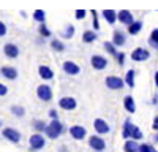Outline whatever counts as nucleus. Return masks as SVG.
<instances>
[{"label": "nucleus", "mask_w": 158, "mask_h": 152, "mask_svg": "<svg viewBox=\"0 0 158 152\" xmlns=\"http://www.w3.org/2000/svg\"><path fill=\"white\" fill-rule=\"evenodd\" d=\"M90 15H92V25H94V30L98 32V30H100V21H98V13H97V10H90Z\"/></svg>", "instance_id": "28"}, {"label": "nucleus", "mask_w": 158, "mask_h": 152, "mask_svg": "<svg viewBox=\"0 0 158 152\" xmlns=\"http://www.w3.org/2000/svg\"><path fill=\"white\" fill-rule=\"evenodd\" d=\"M51 48L54 49V51H57V53H62V51H65V44H63V41H60V40H51Z\"/></svg>", "instance_id": "31"}, {"label": "nucleus", "mask_w": 158, "mask_h": 152, "mask_svg": "<svg viewBox=\"0 0 158 152\" xmlns=\"http://www.w3.org/2000/svg\"><path fill=\"white\" fill-rule=\"evenodd\" d=\"M38 74H40L41 79H46V81L54 78V71H52V68L48 67V65H40L38 67Z\"/></svg>", "instance_id": "17"}, {"label": "nucleus", "mask_w": 158, "mask_h": 152, "mask_svg": "<svg viewBox=\"0 0 158 152\" xmlns=\"http://www.w3.org/2000/svg\"><path fill=\"white\" fill-rule=\"evenodd\" d=\"M11 112L15 114L16 117H22L24 114H25V109H24L22 106H19V105H13V106H11Z\"/></svg>", "instance_id": "33"}, {"label": "nucleus", "mask_w": 158, "mask_h": 152, "mask_svg": "<svg viewBox=\"0 0 158 152\" xmlns=\"http://www.w3.org/2000/svg\"><path fill=\"white\" fill-rule=\"evenodd\" d=\"M149 57H150V53L147 49H144V48H136L133 53H131V60H135V62L149 60Z\"/></svg>", "instance_id": "11"}, {"label": "nucleus", "mask_w": 158, "mask_h": 152, "mask_svg": "<svg viewBox=\"0 0 158 152\" xmlns=\"http://www.w3.org/2000/svg\"><path fill=\"white\" fill-rule=\"evenodd\" d=\"M115 59H117V63H118V65H123V63H125V54H123V53H117Z\"/></svg>", "instance_id": "36"}, {"label": "nucleus", "mask_w": 158, "mask_h": 152, "mask_svg": "<svg viewBox=\"0 0 158 152\" xmlns=\"http://www.w3.org/2000/svg\"><path fill=\"white\" fill-rule=\"evenodd\" d=\"M32 127H33V130H36L38 133H41V132H46V127H48V124L44 122V120H33L32 122Z\"/></svg>", "instance_id": "27"}, {"label": "nucleus", "mask_w": 158, "mask_h": 152, "mask_svg": "<svg viewBox=\"0 0 158 152\" xmlns=\"http://www.w3.org/2000/svg\"><path fill=\"white\" fill-rule=\"evenodd\" d=\"M2 135L5 139H8L10 143H19L21 141V133L16 129H11V127H6V129L2 130Z\"/></svg>", "instance_id": "8"}, {"label": "nucleus", "mask_w": 158, "mask_h": 152, "mask_svg": "<svg viewBox=\"0 0 158 152\" xmlns=\"http://www.w3.org/2000/svg\"><path fill=\"white\" fill-rule=\"evenodd\" d=\"M155 86H156V87H158V71H156V73H155Z\"/></svg>", "instance_id": "42"}, {"label": "nucleus", "mask_w": 158, "mask_h": 152, "mask_svg": "<svg viewBox=\"0 0 158 152\" xmlns=\"http://www.w3.org/2000/svg\"><path fill=\"white\" fill-rule=\"evenodd\" d=\"M62 68H63L65 73L70 74V76H76V74H79V71H81V67H79L76 62H73V60H65L62 63Z\"/></svg>", "instance_id": "9"}, {"label": "nucleus", "mask_w": 158, "mask_h": 152, "mask_svg": "<svg viewBox=\"0 0 158 152\" xmlns=\"http://www.w3.org/2000/svg\"><path fill=\"white\" fill-rule=\"evenodd\" d=\"M29 144H30V149L32 150H40V149H43L44 144H46V139L41 133H35L30 136L29 139Z\"/></svg>", "instance_id": "5"}, {"label": "nucleus", "mask_w": 158, "mask_h": 152, "mask_svg": "<svg viewBox=\"0 0 158 152\" xmlns=\"http://www.w3.org/2000/svg\"><path fill=\"white\" fill-rule=\"evenodd\" d=\"M0 73L5 79H10V81H15L18 78V70L15 67H2L0 68Z\"/></svg>", "instance_id": "16"}, {"label": "nucleus", "mask_w": 158, "mask_h": 152, "mask_svg": "<svg viewBox=\"0 0 158 152\" xmlns=\"http://www.w3.org/2000/svg\"><path fill=\"white\" fill-rule=\"evenodd\" d=\"M38 33L40 35H41L43 38H49L51 35H52V32L49 30V27H48V25L43 22V24H40V27H38Z\"/></svg>", "instance_id": "30"}, {"label": "nucleus", "mask_w": 158, "mask_h": 152, "mask_svg": "<svg viewBox=\"0 0 158 152\" xmlns=\"http://www.w3.org/2000/svg\"><path fill=\"white\" fill-rule=\"evenodd\" d=\"M153 139H155V143H158V132H156V135H155V138H153Z\"/></svg>", "instance_id": "43"}, {"label": "nucleus", "mask_w": 158, "mask_h": 152, "mask_svg": "<svg viewBox=\"0 0 158 152\" xmlns=\"http://www.w3.org/2000/svg\"><path fill=\"white\" fill-rule=\"evenodd\" d=\"M122 136L123 139H136V141H139V139H142V132L139 130L138 125H133L131 124L130 119H127L123 122V130H122Z\"/></svg>", "instance_id": "1"}, {"label": "nucleus", "mask_w": 158, "mask_h": 152, "mask_svg": "<svg viewBox=\"0 0 158 152\" xmlns=\"http://www.w3.org/2000/svg\"><path fill=\"white\" fill-rule=\"evenodd\" d=\"M103 46H104V51H106L108 54H111V56H114V57L117 56V49H115V44H114L112 41H106Z\"/></svg>", "instance_id": "32"}, {"label": "nucleus", "mask_w": 158, "mask_h": 152, "mask_svg": "<svg viewBox=\"0 0 158 152\" xmlns=\"http://www.w3.org/2000/svg\"><path fill=\"white\" fill-rule=\"evenodd\" d=\"M97 38H98V35H97L95 30H84V33H82V41L84 43H94Z\"/></svg>", "instance_id": "24"}, {"label": "nucleus", "mask_w": 158, "mask_h": 152, "mask_svg": "<svg viewBox=\"0 0 158 152\" xmlns=\"http://www.w3.org/2000/svg\"><path fill=\"white\" fill-rule=\"evenodd\" d=\"M112 43L115 46H123L127 43V35L123 33V30H114V33H112Z\"/></svg>", "instance_id": "18"}, {"label": "nucleus", "mask_w": 158, "mask_h": 152, "mask_svg": "<svg viewBox=\"0 0 158 152\" xmlns=\"http://www.w3.org/2000/svg\"><path fill=\"white\" fill-rule=\"evenodd\" d=\"M6 32H8V29H6L5 22L0 21V36H5V35H6Z\"/></svg>", "instance_id": "37"}, {"label": "nucleus", "mask_w": 158, "mask_h": 152, "mask_svg": "<svg viewBox=\"0 0 158 152\" xmlns=\"http://www.w3.org/2000/svg\"><path fill=\"white\" fill-rule=\"evenodd\" d=\"M6 94H8V87L5 84H0V97H3Z\"/></svg>", "instance_id": "38"}, {"label": "nucleus", "mask_w": 158, "mask_h": 152, "mask_svg": "<svg viewBox=\"0 0 158 152\" xmlns=\"http://www.w3.org/2000/svg\"><path fill=\"white\" fill-rule=\"evenodd\" d=\"M125 152H139V144L136 143V139H127L123 144Z\"/></svg>", "instance_id": "21"}, {"label": "nucleus", "mask_w": 158, "mask_h": 152, "mask_svg": "<svg viewBox=\"0 0 158 152\" xmlns=\"http://www.w3.org/2000/svg\"><path fill=\"white\" fill-rule=\"evenodd\" d=\"M152 129L158 132V116H155V119H153V124H152Z\"/></svg>", "instance_id": "40"}, {"label": "nucleus", "mask_w": 158, "mask_h": 152, "mask_svg": "<svg viewBox=\"0 0 158 152\" xmlns=\"http://www.w3.org/2000/svg\"><path fill=\"white\" fill-rule=\"evenodd\" d=\"M141 30H142V21H135L133 24H130L128 29H127V32L130 35H138Z\"/></svg>", "instance_id": "22"}, {"label": "nucleus", "mask_w": 158, "mask_h": 152, "mask_svg": "<svg viewBox=\"0 0 158 152\" xmlns=\"http://www.w3.org/2000/svg\"><path fill=\"white\" fill-rule=\"evenodd\" d=\"M152 105H158V94L153 95V98H152Z\"/></svg>", "instance_id": "41"}, {"label": "nucleus", "mask_w": 158, "mask_h": 152, "mask_svg": "<svg viewBox=\"0 0 158 152\" xmlns=\"http://www.w3.org/2000/svg\"><path fill=\"white\" fill-rule=\"evenodd\" d=\"M52 89L48 84H40L36 87V97L41 100V101H51L52 100Z\"/></svg>", "instance_id": "4"}, {"label": "nucleus", "mask_w": 158, "mask_h": 152, "mask_svg": "<svg viewBox=\"0 0 158 152\" xmlns=\"http://www.w3.org/2000/svg\"><path fill=\"white\" fill-rule=\"evenodd\" d=\"M70 135L73 136V139H84L87 135V130L82 125H73L70 129Z\"/></svg>", "instance_id": "14"}, {"label": "nucleus", "mask_w": 158, "mask_h": 152, "mask_svg": "<svg viewBox=\"0 0 158 152\" xmlns=\"http://www.w3.org/2000/svg\"><path fill=\"white\" fill-rule=\"evenodd\" d=\"M44 133H46V135H48V138H51V139L59 138V136L63 133V124H62L59 119H52V120L48 124L46 132H44Z\"/></svg>", "instance_id": "2"}, {"label": "nucleus", "mask_w": 158, "mask_h": 152, "mask_svg": "<svg viewBox=\"0 0 158 152\" xmlns=\"http://www.w3.org/2000/svg\"><path fill=\"white\" fill-rule=\"evenodd\" d=\"M149 44L158 51V29H153L149 35Z\"/></svg>", "instance_id": "25"}, {"label": "nucleus", "mask_w": 158, "mask_h": 152, "mask_svg": "<svg viewBox=\"0 0 158 152\" xmlns=\"http://www.w3.org/2000/svg\"><path fill=\"white\" fill-rule=\"evenodd\" d=\"M123 79H125V84H127L130 89H133V87H135V79H136V71H135V70H128Z\"/></svg>", "instance_id": "23"}, {"label": "nucleus", "mask_w": 158, "mask_h": 152, "mask_svg": "<svg viewBox=\"0 0 158 152\" xmlns=\"http://www.w3.org/2000/svg\"><path fill=\"white\" fill-rule=\"evenodd\" d=\"M33 19H35L36 22H40V24H43V22L46 21V13H44L43 10H35V11H33Z\"/></svg>", "instance_id": "29"}, {"label": "nucleus", "mask_w": 158, "mask_h": 152, "mask_svg": "<svg viewBox=\"0 0 158 152\" xmlns=\"http://www.w3.org/2000/svg\"><path fill=\"white\" fill-rule=\"evenodd\" d=\"M89 146L97 150V152H103L104 149H106V143H104V139L98 135H94V136H90L89 138Z\"/></svg>", "instance_id": "7"}, {"label": "nucleus", "mask_w": 158, "mask_h": 152, "mask_svg": "<svg viewBox=\"0 0 158 152\" xmlns=\"http://www.w3.org/2000/svg\"><path fill=\"white\" fill-rule=\"evenodd\" d=\"M94 129L97 130V133L98 135H106V133H109V124L106 122V120H103V119H95V122H94Z\"/></svg>", "instance_id": "13"}, {"label": "nucleus", "mask_w": 158, "mask_h": 152, "mask_svg": "<svg viewBox=\"0 0 158 152\" xmlns=\"http://www.w3.org/2000/svg\"><path fill=\"white\" fill-rule=\"evenodd\" d=\"M74 25H71V24H68L67 27H65V30L60 33V36L62 38H65V40H70V38H73V35H74Z\"/></svg>", "instance_id": "26"}, {"label": "nucleus", "mask_w": 158, "mask_h": 152, "mask_svg": "<svg viewBox=\"0 0 158 152\" xmlns=\"http://www.w3.org/2000/svg\"><path fill=\"white\" fill-rule=\"evenodd\" d=\"M139 152H158L152 144H147V143H144V144H139Z\"/></svg>", "instance_id": "34"}, {"label": "nucleus", "mask_w": 158, "mask_h": 152, "mask_svg": "<svg viewBox=\"0 0 158 152\" xmlns=\"http://www.w3.org/2000/svg\"><path fill=\"white\" fill-rule=\"evenodd\" d=\"M101 16L106 19V22L111 24V25L117 22V11L115 10H103L101 11Z\"/></svg>", "instance_id": "19"}, {"label": "nucleus", "mask_w": 158, "mask_h": 152, "mask_svg": "<svg viewBox=\"0 0 158 152\" xmlns=\"http://www.w3.org/2000/svg\"><path fill=\"white\" fill-rule=\"evenodd\" d=\"M0 125H2V122H0Z\"/></svg>", "instance_id": "44"}, {"label": "nucleus", "mask_w": 158, "mask_h": 152, "mask_svg": "<svg viewBox=\"0 0 158 152\" xmlns=\"http://www.w3.org/2000/svg\"><path fill=\"white\" fill-rule=\"evenodd\" d=\"M123 108H125L130 114L136 112V103H135V98L131 97V95H127V97L123 98Z\"/></svg>", "instance_id": "20"}, {"label": "nucleus", "mask_w": 158, "mask_h": 152, "mask_svg": "<svg viewBox=\"0 0 158 152\" xmlns=\"http://www.w3.org/2000/svg\"><path fill=\"white\" fill-rule=\"evenodd\" d=\"M59 106L65 111H73V109H76L77 103H76V100L73 97H62L59 100Z\"/></svg>", "instance_id": "12"}, {"label": "nucleus", "mask_w": 158, "mask_h": 152, "mask_svg": "<svg viewBox=\"0 0 158 152\" xmlns=\"http://www.w3.org/2000/svg\"><path fill=\"white\" fill-rule=\"evenodd\" d=\"M49 117H51V119H59V112H57V109H51V111H49Z\"/></svg>", "instance_id": "39"}, {"label": "nucleus", "mask_w": 158, "mask_h": 152, "mask_svg": "<svg viewBox=\"0 0 158 152\" xmlns=\"http://www.w3.org/2000/svg\"><path fill=\"white\" fill-rule=\"evenodd\" d=\"M85 16H87V11H85V10H82V8H79V10H76V11H74V18H76L77 21H82Z\"/></svg>", "instance_id": "35"}, {"label": "nucleus", "mask_w": 158, "mask_h": 152, "mask_svg": "<svg viewBox=\"0 0 158 152\" xmlns=\"http://www.w3.org/2000/svg\"><path fill=\"white\" fill-rule=\"evenodd\" d=\"M90 63H92V67H94L95 70H104L108 67V59L104 57V56H100V54H95V56H92L90 59Z\"/></svg>", "instance_id": "10"}, {"label": "nucleus", "mask_w": 158, "mask_h": 152, "mask_svg": "<svg viewBox=\"0 0 158 152\" xmlns=\"http://www.w3.org/2000/svg\"><path fill=\"white\" fill-rule=\"evenodd\" d=\"M104 84H106L108 89H111V91H120V89H123L125 86V79L120 78V76H106V79H104Z\"/></svg>", "instance_id": "3"}, {"label": "nucleus", "mask_w": 158, "mask_h": 152, "mask_svg": "<svg viewBox=\"0 0 158 152\" xmlns=\"http://www.w3.org/2000/svg\"><path fill=\"white\" fill-rule=\"evenodd\" d=\"M3 54L10 59H16L19 56V48L16 44H13V43H6L3 46Z\"/></svg>", "instance_id": "15"}, {"label": "nucleus", "mask_w": 158, "mask_h": 152, "mask_svg": "<svg viewBox=\"0 0 158 152\" xmlns=\"http://www.w3.org/2000/svg\"><path fill=\"white\" fill-rule=\"evenodd\" d=\"M117 21L128 27L130 24L135 22V16L130 10H120V11H117Z\"/></svg>", "instance_id": "6"}]
</instances>
